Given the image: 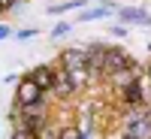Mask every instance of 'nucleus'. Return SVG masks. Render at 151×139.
<instances>
[{"label": "nucleus", "mask_w": 151, "mask_h": 139, "mask_svg": "<svg viewBox=\"0 0 151 139\" xmlns=\"http://www.w3.org/2000/svg\"><path fill=\"white\" fill-rule=\"evenodd\" d=\"M27 76H30V79H33L36 85L42 88L45 94H52V88H55V76H58V70H55V67H48V64H42V67H36V70H30Z\"/></svg>", "instance_id": "6"}, {"label": "nucleus", "mask_w": 151, "mask_h": 139, "mask_svg": "<svg viewBox=\"0 0 151 139\" xmlns=\"http://www.w3.org/2000/svg\"><path fill=\"white\" fill-rule=\"evenodd\" d=\"M9 139H40V133H33V130H27V127H21V124H18V127L12 130Z\"/></svg>", "instance_id": "13"}, {"label": "nucleus", "mask_w": 151, "mask_h": 139, "mask_svg": "<svg viewBox=\"0 0 151 139\" xmlns=\"http://www.w3.org/2000/svg\"><path fill=\"white\" fill-rule=\"evenodd\" d=\"M67 30H70V24H67V21H60V24H55V30H52V36L58 40V36H64Z\"/></svg>", "instance_id": "15"}, {"label": "nucleus", "mask_w": 151, "mask_h": 139, "mask_svg": "<svg viewBox=\"0 0 151 139\" xmlns=\"http://www.w3.org/2000/svg\"><path fill=\"white\" fill-rule=\"evenodd\" d=\"M103 15H109V6H97V9H88L85 15L79 18V21H97V18H103Z\"/></svg>", "instance_id": "12"}, {"label": "nucleus", "mask_w": 151, "mask_h": 139, "mask_svg": "<svg viewBox=\"0 0 151 139\" xmlns=\"http://www.w3.org/2000/svg\"><path fill=\"white\" fill-rule=\"evenodd\" d=\"M124 139H139V136H124Z\"/></svg>", "instance_id": "18"}, {"label": "nucleus", "mask_w": 151, "mask_h": 139, "mask_svg": "<svg viewBox=\"0 0 151 139\" xmlns=\"http://www.w3.org/2000/svg\"><path fill=\"white\" fill-rule=\"evenodd\" d=\"M15 3H18V0H0V6H3V9H12Z\"/></svg>", "instance_id": "17"}, {"label": "nucleus", "mask_w": 151, "mask_h": 139, "mask_svg": "<svg viewBox=\"0 0 151 139\" xmlns=\"http://www.w3.org/2000/svg\"><path fill=\"white\" fill-rule=\"evenodd\" d=\"M79 6H85V0H67V3H55V6H48V12H52V15H60V12L79 9Z\"/></svg>", "instance_id": "11"}, {"label": "nucleus", "mask_w": 151, "mask_h": 139, "mask_svg": "<svg viewBox=\"0 0 151 139\" xmlns=\"http://www.w3.org/2000/svg\"><path fill=\"white\" fill-rule=\"evenodd\" d=\"M148 133H151L148 118L142 115V112H133V115L127 118V124H124V136H139V139H148Z\"/></svg>", "instance_id": "5"}, {"label": "nucleus", "mask_w": 151, "mask_h": 139, "mask_svg": "<svg viewBox=\"0 0 151 139\" xmlns=\"http://www.w3.org/2000/svg\"><path fill=\"white\" fill-rule=\"evenodd\" d=\"M82 139H91V136H88V133H82Z\"/></svg>", "instance_id": "19"}, {"label": "nucleus", "mask_w": 151, "mask_h": 139, "mask_svg": "<svg viewBox=\"0 0 151 139\" xmlns=\"http://www.w3.org/2000/svg\"><path fill=\"white\" fill-rule=\"evenodd\" d=\"M18 112H21V127H27V130H33V133H42L45 130V121H48V112H45V106L42 103H36V106H18Z\"/></svg>", "instance_id": "2"}, {"label": "nucleus", "mask_w": 151, "mask_h": 139, "mask_svg": "<svg viewBox=\"0 0 151 139\" xmlns=\"http://www.w3.org/2000/svg\"><path fill=\"white\" fill-rule=\"evenodd\" d=\"M148 79H151V70H148Z\"/></svg>", "instance_id": "21"}, {"label": "nucleus", "mask_w": 151, "mask_h": 139, "mask_svg": "<svg viewBox=\"0 0 151 139\" xmlns=\"http://www.w3.org/2000/svg\"><path fill=\"white\" fill-rule=\"evenodd\" d=\"M88 58H91V70L103 76V64H106V45H88Z\"/></svg>", "instance_id": "9"}, {"label": "nucleus", "mask_w": 151, "mask_h": 139, "mask_svg": "<svg viewBox=\"0 0 151 139\" xmlns=\"http://www.w3.org/2000/svg\"><path fill=\"white\" fill-rule=\"evenodd\" d=\"M60 67L70 70V73H82V70H91V58H88V48H64L60 52ZM94 73V70H91Z\"/></svg>", "instance_id": "4"}, {"label": "nucleus", "mask_w": 151, "mask_h": 139, "mask_svg": "<svg viewBox=\"0 0 151 139\" xmlns=\"http://www.w3.org/2000/svg\"><path fill=\"white\" fill-rule=\"evenodd\" d=\"M9 33H12V30L6 27V24H0V42H3V40H9Z\"/></svg>", "instance_id": "16"}, {"label": "nucleus", "mask_w": 151, "mask_h": 139, "mask_svg": "<svg viewBox=\"0 0 151 139\" xmlns=\"http://www.w3.org/2000/svg\"><path fill=\"white\" fill-rule=\"evenodd\" d=\"M118 18H121V21H130V24H142V27H148V24H151V15H148L145 9H136V6L121 9Z\"/></svg>", "instance_id": "8"}, {"label": "nucleus", "mask_w": 151, "mask_h": 139, "mask_svg": "<svg viewBox=\"0 0 151 139\" xmlns=\"http://www.w3.org/2000/svg\"><path fill=\"white\" fill-rule=\"evenodd\" d=\"M0 15H3V6H0Z\"/></svg>", "instance_id": "20"}, {"label": "nucleus", "mask_w": 151, "mask_h": 139, "mask_svg": "<svg viewBox=\"0 0 151 139\" xmlns=\"http://www.w3.org/2000/svg\"><path fill=\"white\" fill-rule=\"evenodd\" d=\"M124 103H127V106H142L145 103V94H142V88H139V82H133L130 88H124Z\"/></svg>", "instance_id": "10"}, {"label": "nucleus", "mask_w": 151, "mask_h": 139, "mask_svg": "<svg viewBox=\"0 0 151 139\" xmlns=\"http://www.w3.org/2000/svg\"><path fill=\"white\" fill-rule=\"evenodd\" d=\"M42 97H45V91L30 76H24L18 82V91H15V106H36V103H42Z\"/></svg>", "instance_id": "3"}, {"label": "nucleus", "mask_w": 151, "mask_h": 139, "mask_svg": "<svg viewBox=\"0 0 151 139\" xmlns=\"http://www.w3.org/2000/svg\"><path fill=\"white\" fill-rule=\"evenodd\" d=\"M124 70H136V60L121 52L118 45H106V64H103V76H115V73H124Z\"/></svg>", "instance_id": "1"}, {"label": "nucleus", "mask_w": 151, "mask_h": 139, "mask_svg": "<svg viewBox=\"0 0 151 139\" xmlns=\"http://www.w3.org/2000/svg\"><path fill=\"white\" fill-rule=\"evenodd\" d=\"M58 136H60V139H82V130H79V127H60Z\"/></svg>", "instance_id": "14"}, {"label": "nucleus", "mask_w": 151, "mask_h": 139, "mask_svg": "<svg viewBox=\"0 0 151 139\" xmlns=\"http://www.w3.org/2000/svg\"><path fill=\"white\" fill-rule=\"evenodd\" d=\"M52 94H55V97H70V94H76V85H73V76H70L67 70H58V76H55V88H52Z\"/></svg>", "instance_id": "7"}]
</instances>
